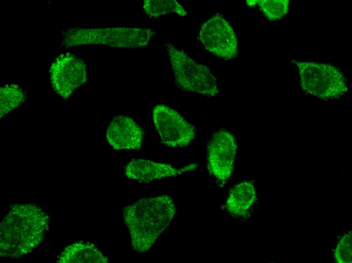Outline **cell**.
Listing matches in <instances>:
<instances>
[{"instance_id": "cell-1", "label": "cell", "mask_w": 352, "mask_h": 263, "mask_svg": "<svg viewBox=\"0 0 352 263\" xmlns=\"http://www.w3.org/2000/svg\"><path fill=\"white\" fill-rule=\"evenodd\" d=\"M175 212L173 200L167 195L142 198L124 207L123 217L133 250L141 253L150 250Z\"/></svg>"}, {"instance_id": "cell-2", "label": "cell", "mask_w": 352, "mask_h": 263, "mask_svg": "<svg viewBox=\"0 0 352 263\" xmlns=\"http://www.w3.org/2000/svg\"><path fill=\"white\" fill-rule=\"evenodd\" d=\"M49 217L33 204L14 205L0 226V255L18 258L30 252L43 239Z\"/></svg>"}, {"instance_id": "cell-3", "label": "cell", "mask_w": 352, "mask_h": 263, "mask_svg": "<svg viewBox=\"0 0 352 263\" xmlns=\"http://www.w3.org/2000/svg\"><path fill=\"white\" fill-rule=\"evenodd\" d=\"M156 34L153 29L143 27H76L64 31L61 42L66 47L101 45L137 48L147 46Z\"/></svg>"}, {"instance_id": "cell-4", "label": "cell", "mask_w": 352, "mask_h": 263, "mask_svg": "<svg viewBox=\"0 0 352 263\" xmlns=\"http://www.w3.org/2000/svg\"><path fill=\"white\" fill-rule=\"evenodd\" d=\"M176 85L181 90L208 97L218 94L217 78L206 66L170 43L165 44Z\"/></svg>"}, {"instance_id": "cell-5", "label": "cell", "mask_w": 352, "mask_h": 263, "mask_svg": "<svg viewBox=\"0 0 352 263\" xmlns=\"http://www.w3.org/2000/svg\"><path fill=\"white\" fill-rule=\"evenodd\" d=\"M299 70L301 86L307 93L323 99L336 98L347 91L342 73L332 65L294 61Z\"/></svg>"}, {"instance_id": "cell-6", "label": "cell", "mask_w": 352, "mask_h": 263, "mask_svg": "<svg viewBox=\"0 0 352 263\" xmlns=\"http://www.w3.org/2000/svg\"><path fill=\"white\" fill-rule=\"evenodd\" d=\"M155 127L161 143L170 148L188 146L195 138V126L175 110L164 105H155L152 111Z\"/></svg>"}, {"instance_id": "cell-7", "label": "cell", "mask_w": 352, "mask_h": 263, "mask_svg": "<svg viewBox=\"0 0 352 263\" xmlns=\"http://www.w3.org/2000/svg\"><path fill=\"white\" fill-rule=\"evenodd\" d=\"M233 135L221 129L212 135L207 148L209 172L221 184L225 185L233 173L237 150Z\"/></svg>"}, {"instance_id": "cell-8", "label": "cell", "mask_w": 352, "mask_h": 263, "mask_svg": "<svg viewBox=\"0 0 352 263\" xmlns=\"http://www.w3.org/2000/svg\"><path fill=\"white\" fill-rule=\"evenodd\" d=\"M198 37L205 49L218 58L229 60L238 55L234 29L219 14L211 16L202 25Z\"/></svg>"}, {"instance_id": "cell-9", "label": "cell", "mask_w": 352, "mask_h": 263, "mask_svg": "<svg viewBox=\"0 0 352 263\" xmlns=\"http://www.w3.org/2000/svg\"><path fill=\"white\" fill-rule=\"evenodd\" d=\"M50 80L56 93L67 99L87 81L86 65L82 59L73 54H61L51 64Z\"/></svg>"}, {"instance_id": "cell-10", "label": "cell", "mask_w": 352, "mask_h": 263, "mask_svg": "<svg viewBox=\"0 0 352 263\" xmlns=\"http://www.w3.org/2000/svg\"><path fill=\"white\" fill-rule=\"evenodd\" d=\"M195 163L188 164L181 168L161 162L145 159H133L125 166L126 177L130 180L150 182L162 179L176 177L193 171L198 167Z\"/></svg>"}, {"instance_id": "cell-11", "label": "cell", "mask_w": 352, "mask_h": 263, "mask_svg": "<svg viewBox=\"0 0 352 263\" xmlns=\"http://www.w3.org/2000/svg\"><path fill=\"white\" fill-rule=\"evenodd\" d=\"M143 138L141 126L130 117L123 115L113 119L106 132L108 142L116 150L140 149Z\"/></svg>"}, {"instance_id": "cell-12", "label": "cell", "mask_w": 352, "mask_h": 263, "mask_svg": "<svg viewBox=\"0 0 352 263\" xmlns=\"http://www.w3.org/2000/svg\"><path fill=\"white\" fill-rule=\"evenodd\" d=\"M256 197L255 189L251 182H241L229 191L225 205L226 211L234 217H246Z\"/></svg>"}, {"instance_id": "cell-13", "label": "cell", "mask_w": 352, "mask_h": 263, "mask_svg": "<svg viewBox=\"0 0 352 263\" xmlns=\"http://www.w3.org/2000/svg\"><path fill=\"white\" fill-rule=\"evenodd\" d=\"M108 258L93 244L76 242L67 247L58 262L61 263H107Z\"/></svg>"}, {"instance_id": "cell-14", "label": "cell", "mask_w": 352, "mask_h": 263, "mask_svg": "<svg viewBox=\"0 0 352 263\" xmlns=\"http://www.w3.org/2000/svg\"><path fill=\"white\" fill-rule=\"evenodd\" d=\"M143 8L148 15L154 18L171 13L181 16L187 15L185 9L175 0H145Z\"/></svg>"}, {"instance_id": "cell-15", "label": "cell", "mask_w": 352, "mask_h": 263, "mask_svg": "<svg viewBox=\"0 0 352 263\" xmlns=\"http://www.w3.org/2000/svg\"><path fill=\"white\" fill-rule=\"evenodd\" d=\"M249 6H258L263 15L270 20L274 21L284 17L289 9L288 0L246 1Z\"/></svg>"}, {"instance_id": "cell-16", "label": "cell", "mask_w": 352, "mask_h": 263, "mask_svg": "<svg viewBox=\"0 0 352 263\" xmlns=\"http://www.w3.org/2000/svg\"><path fill=\"white\" fill-rule=\"evenodd\" d=\"M1 118L20 106L24 101L22 91L17 85L1 88Z\"/></svg>"}, {"instance_id": "cell-17", "label": "cell", "mask_w": 352, "mask_h": 263, "mask_svg": "<svg viewBox=\"0 0 352 263\" xmlns=\"http://www.w3.org/2000/svg\"><path fill=\"white\" fill-rule=\"evenodd\" d=\"M351 231L344 234L338 241L334 251V258L338 263L352 262Z\"/></svg>"}]
</instances>
